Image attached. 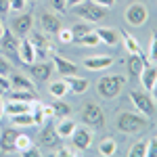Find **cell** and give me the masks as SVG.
<instances>
[{
    "mask_svg": "<svg viewBox=\"0 0 157 157\" xmlns=\"http://www.w3.org/2000/svg\"><path fill=\"white\" fill-rule=\"evenodd\" d=\"M115 126L121 134H138L147 128V120L143 115H136V113H128V111H121L115 120Z\"/></svg>",
    "mask_w": 157,
    "mask_h": 157,
    "instance_id": "obj_1",
    "label": "cell"
},
{
    "mask_svg": "<svg viewBox=\"0 0 157 157\" xmlns=\"http://www.w3.org/2000/svg\"><path fill=\"white\" fill-rule=\"evenodd\" d=\"M124 84H126L124 75H103L97 84V90L103 98H115L121 92Z\"/></svg>",
    "mask_w": 157,
    "mask_h": 157,
    "instance_id": "obj_2",
    "label": "cell"
},
{
    "mask_svg": "<svg viewBox=\"0 0 157 157\" xmlns=\"http://www.w3.org/2000/svg\"><path fill=\"white\" fill-rule=\"evenodd\" d=\"M82 121H84L88 128H94V130H103L105 128V113L103 109L98 107L97 103H84L82 105Z\"/></svg>",
    "mask_w": 157,
    "mask_h": 157,
    "instance_id": "obj_3",
    "label": "cell"
},
{
    "mask_svg": "<svg viewBox=\"0 0 157 157\" xmlns=\"http://www.w3.org/2000/svg\"><path fill=\"white\" fill-rule=\"evenodd\" d=\"M73 13L78 15V17H82L86 21H101L107 13L105 9L97 4V2H80V4H75L73 6Z\"/></svg>",
    "mask_w": 157,
    "mask_h": 157,
    "instance_id": "obj_4",
    "label": "cell"
},
{
    "mask_svg": "<svg viewBox=\"0 0 157 157\" xmlns=\"http://www.w3.org/2000/svg\"><path fill=\"white\" fill-rule=\"evenodd\" d=\"M69 138H71V147L75 151H88L92 147V132L88 128H84V126H78L75 124V128H73Z\"/></svg>",
    "mask_w": 157,
    "mask_h": 157,
    "instance_id": "obj_5",
    "label": "cell"
},
{
    "mask_svg": "<svg viewBox=\"0 0 157 157\" xmlns=\"http://www.w3.org/2000/svg\"><path fill=\"white\" fill-rule=\"evenodd\" d=\"M124 19H126L130 25L138 27V25H143L147 19H149V11H147L145 4H140V2H132V4L126 9V13H124Z\"/></svg>",
    "mask_w": 157,
    "mask_h": 157,
    "instance_id": "obj_6",
    "label": "cell"
},
{
    "mask_svg": "<svg viewBox=\"0 0 157 157\" xmlns=\"http://www.w3.org/2000/svg\"><path fill=\"white\" fill-rule=\"evenodd\" d=\"M130 98H132L134 107L138 109L143 115L151 117V115L155 113V103H153L151 94H147V92H140V90H132V92H130Z\"/></svg>",
    "mask_w": 157,
    "mask_h": 157,
    "instance_id": "obj_7",
    "label": "cell"
},
{
    "mask_svg": "<svg viewBox=\"0 0 157 157\" xmlns=\"http://www.w3.org/2000/svg\"><path fill=\"white\" fill-rule=\"evenodd\" d=\"M29 40H32V44H34V48H36V59L40 61H46L52 48H50V42L44 38V34H40V32H29Z\"/></svg>",
    "mask_w": 157,
    "mask_h": 157,
    "instance_id": "obj_8",
    "label": "cell"
},
{
    "mask_svg": "<svg viewBox=\"0 0 157 157\" xmlns=\"http://www.w3.org/2000/svg\"><path fill=\"white\" fill-rule=\"evenodd\" d=\"M13 34L15 36H29V32H32V27H34V15L32 13H23V15H19V17H15L13 19Z\"/></svg>",
    "mask_w": 157,
    "mask_h": 157,
    "instance_id": "obj_9",
    "label": "cell"
},
{
    "mask_svg": "<svg viewBox=\"0 0 157 157\" xmlns=\"http://www.w3.org/2000/svg\"><path fill=\"white\" fill-rule=\"evenodd\" d=\"M61 140L63 138L57 134V130L52 126H44L40 130V136H38V143H40V147H44V149H57L61 145Z\"/></svg>",
    "mask_w": 157,
    "mask_h": 157,
    "instance_id": "obj_10",
    "label": "cell"
},
{
    "mask_svg": "<svg viewBox=\"0 0 157 157\" xmlns=\"http://www.w3.org/2000/svg\"><path fill=\"white\" fill-rule=\"evenodd\" d=\"M29 67V75L34 78V80H48L50 75H52V65H50L48 61H34V63H29L27 65Z\"/></svg>",
    "mask_w": 157,
    "mask_h": 157,
    "instance_id": "obj_11",
    "label": "cell"
},
{
    "mask_svg": "<svg viewBox=\"0 0 157 157\" xmlns=\"http://www.w3.org/2000/svg\"><path fill=\"white\" fill-rule=\"evenodd\" d=\"M145 65H147V61H145V55H143V52H132V55H128L126 67H128V73H130L132 78H138Z\"/></svg>",
    "mask_w": 157,
    "mask_h": 157,
    "instance_id": "obj_12",
    "label": "cell"
},
{
    "mask_svg": "<svg viewBox=\"0 0 157 157\" xmlns=\"http://www.w3.org/2000/svg\"><path fill=\"white\" fill-rule=\"evenodd\" d=\"M17 52H19V59H21V63H25V65H29V63H34L36 61V48H34V44H32V40L25 36L21 42H19V48H17Z\"/></svg>",
    "mask_w": 157,
    "mask_h": 157,
    "instance_id": "obj_13",
    "label": "cell"
},
{
    "mask_svg": "<svg viewBox=\"0 0 157 157\" xmlns=\"http://www.w3.org/2000/svg\"><path fill=\"white\" fill-rule=\"evenodd\" d=\"M138 78H140V84H143V88H145V92H151L153 86H155V82H157V67L147 63Z\"/></svg>",
    "mask_w": 157,
    "mask_h": 157,
    "instance_id": "obj_14",
    "label": "cell"
},
{
    "mask_svg": "<svg viewBox=\"0 0 157 157\" xmlns=\"http://www.w3.org/2000/svg\"><path fill=\"white\" fill-rule=\"evenodd\" d=\"M34 103H36V101L27 103V101H15V98H9V103L4 105V113H9V115H17V113H29V111L34 109Z\"/></svg>",
    "mask_w": 157,
    "mask_h": 157,
    "instance_id": "obj_15",
    "label": "cell"
},
{
    "mask_svg": "<svg viewBox=\"0 0 157 157\" xmlns=\"http://www.w3.org/2000/svg\"><path fill=\"white\" fill-rule=\"evenodd\" d=\"M113 65V59L107 55H101V57H86L84 59V67L90 71H98V69H107Z\"/></svg>",
    "mask_w": 157,
    "mask_h": 157,
    "instance_id": "obj_16",
    "label": "cell"
},
{
    "mask_svg": "<svg viewBox=\"0 0 157 157\" xmlns=\"http://www.w3.org/2000/svg\"><path fill=\"white\" fill-rule=\"evenodd\" d=\"M15 138H17V130L4 128L0 134V151L2 153H15Z\"/></svg>",
    "mask_w": 157,
    "mask_h": 157,
    "instance_id": "obj_17",
    "label": "cell"
},
{
    "mask_svg": "<svg viewBox=\"0 0 157 157\" xmlns=\"http://www.w3.org/2000/svg\"><path fill=\"white\" fill-rule=\"evenodd\" d=\"M94 32H97V36L101 38V44L115 46V44H120V40H121V34L115 32V29H111V27H98Z\"/></svg>",
    "mask_w": 157,
    "mask_h": 157,
    "instance_id": "obj_18",
    "label": "cell"
},
{
    "mask_svg": "<svg viewBox=\"0 0 157 157\" xmlns=\"http://www.w3.org/2000/svg\"><path fill=\"white\" fill-rule=\"evenodd\" d=\"M55 67L61 73V78H69V75H78V65L71 63L69 59H63V57H55Z\"/></svg>",
    "mask_w": 157,
    "mask_h": 157,
    "instance_id": "obj_19",
    "label": "cell"
},
{
    "mask_svg": "<svg viewBox=\"0 0 157 157\" xmlns=\"http://www.w3.org/2000/svg\"><path fill=\"white\" fill-rule=\"evenodd\" d=\"M40 23H42V29H44L46 34H57L61 29V19L55 13H44L42 19H40Z\"/></svg>",
    "mask_w": 157,
    "mask_h": 157,
    "instance_id": "obj_20",
    "label": "cell"
},
{
    "mask_svg": "<svg viewBox=\"0 0 157 157\" xmlns=\"http://www.w3.org/2000/svg\"><path fill=\"white\" fill-rule=\"evenodd\" d=\"M11 88L13 90H29V92H36V86L29 78H25L23 73H15L11 75Z\"/></svg>",
    "mask_w": 157,
    "mask_h": 157,
    "instance_id": "obj_21",
    "label": "cell"
},
{
    "mask_svg": "<svg viewBox=\"0 0 157 157\" xmlns=\"http://www.w3.org/2000/svg\"><path fill=\"white\" fill-rule=\"evenodd\" d=\"M65 82L69 86V94H84L88 90V80H84V78L69 75V78H65Z\"/></svg>",
    "mask_w": 157,
    "mask_h": 157,
    "instance_id": "obj_22",
    "label": "cell"
},
{
    "mask_svg": "<svg viewBox=\"0 0 157 157\" xmlns=\"http://www.w3.org/2000/svg\"><path fill=\"white\" fill-rule=\"evenodd\" d=\"M0 48L6 50V52H15L19 48V42H17V36L13 34L11 29H4V34L0 36Z\"/></svg>",
    "mask_w": 157,
    "mask_h": 157,
    "instance_id": "obj_23",
    "label": "cell"
},
{
    "mask_svg": "<svg viewBox=\"0 0 157 157\" xmlns=\"http://www.w3.org/2000/svg\"><path fill=\"white\" fill-rule=\"evenodd\" d=\"M73 128H75V121L69 120V117H63V120L55 126V130H57V134H59L61 138H69L73 132Z\"/></svg>",
    "mask_w": 157,
    "mask_h": 157,
    "instance_id": "obj_24",
    "label": "cell"
},
{
    "mask_svg": "<svg viewBox=\"0 0 157 157\" xmlns=\"http://www.w3.org/2000/svg\"><path fill=\"white\" fill-rule=\"evenodd\" d=\"M98 153L101 155H115L117 153V143L111 138V136H107V138H103L101 143H98Z\"/></svg>",
    "mask_w": 157,
    "mask_h": 157,
    "instance_id": "obj_25",
    "label": "cell"
},
{
    "mask_svg": "<svg viewBox=\"0 0 157 157\" xmlns=\"http://www.w3.org/2000/svg\"><path fill=\"white\" fill-rule=\"evenodd\" d=\"M48 90H50V94H52V97H57V98L65 97V94H69V86H67V82H65V80H57V82H50Z\"/></svg>",
    "mask_w": 157,
    "mask_h": 157,
    "instance_id": "obj_26",
    "label": "cell"
},
{
    "mask_svg": "<svg viewBox=\"0 0 157 157\" xmlns=\"http://www.w3.org/2000/svg\"><path fill=\"white\" fill-rule=\"evenodd\" d=\"M32 145H34V140H32L27 134L17 132V138H15V151H17V153H21V155H23V153H25V151H27Z\"/></svg>",
    "mask_w": 157,
    "mask_h": 157,
    "instance_id": "obj_27",
    "label": "cell"
},
{
    "mask_svg": "<svg viewBox=\"0 0 157 157\" xmlns=\"http://www.w3.org/2000/svg\"><path fill=\"white\" fill-rule=\"evenodd\" d=\"M121 42H124V46H126V50H128V55H132V52H143L140 50V44H138V40L134 36H130V34H121Z\"/></svg>",
    "mask_w": 157,
    "mask_h": 157,
    "instance_id": "obj_28",
    "label": "cell"
},
{
    "mask_svg": "<svg viewBox=\"0 0 157 157\" xmlns=\"http://www.w3.org/2000/svg\"><path fill=\"white\" fill-rule=\"evenodd\" d=\"M11 121H13L15 128H21V126H34L32 111H29V113H17V115H11Z\"/></svg>",
    "mask_w": 157,
    "mask_h": 157,
    "instance_id": "obj_29",
    "label": "cell"
},
{
    "mask_svg": "<svg viewBox=\"0 0 157 157\" xmlns=\"http://www.w3.org/2000/svg\"><path fill=\"white\" fill-rule=\"evenodd\" d=\"M75 42L82 44V46H98V44H101V38L97 36V32H88V34H84L82 38H78Z\"/></svg>",
    "mask_w": 157,
    "mask_h": 157,
    "instance_id": "obj_30",
    "label": "cell"
},
{
    "mask_svg": "<svg viewBox=\"0 0 157 157\" xmlns=\"http://www.w3.org/2000/svg\"><path fill=\"white\" fill-rule=\"evenodd\" d=\"M32 117H34V126H44L46 124V117L42 113V103L38 98H36V103H34V109H32Z\"/></svg>",
    "mask_w": 157,
    "mask_h": 157,
    "instance_id": "obj_31",
    "label": "cell"
},
{
    "mask_svg": "<svg viewBox=\"0 0 157 157\" xmlns=\"http://www.w3.org/2000/svg\"><path fill=\"white\" fill-rule=\"evenodd\" d=\"M52 109H55V117H69L71 115V107L67 105V103H63V101H57V103H52Z\"/></svg>",
    "mask_w": 157,
    "mask_h": 157,
    "instance_id": "obj_32",
    "label": "cell"
},
{
    "mask_svg": "<svg viewBox=\"0 0 157 157\" xmlns=\"http://www.w3.org/2000/svg\"><path fill=\"white\" fill-rule=\"evenodd\" d=\"M11 98H15V101H27V103H32V101H36V92H29V90H13Z\"/></svg>",
    "mask_w": 157,
    "mask_h": 157,
    "instance_id": "obj_33",
    "label": "cell"
},
{
    "mask_svg": "<svg viewBox=\"0 0 157 157\" xmlns=\"http://www.w3.org/2000/svg\"><path fill=\"white\" fill-rule=\"evenodd\" d=\"M147 145H149V140H138L130 149V155L132 157H147Z\"/></svg>",
    "mask_w": 157,
    "mask_h": 157,
    "instance_id": "obj_34",
    "label": "cell"
},
{
    "mask_svg": "<svg viewBox=\"0 0 157 157\" xmlns=\"http://www.w3.org/2000/svg\"><path fill=\"white\" fill-rule=\"evenodd\" d=\"M57 38H59L61 44H73V34H71V27H61L57 32Z\"/></svg>",
    "mask_w": 157,
    "mask_h": 157,
    "instance_id": "obj_35",
    "label": "cell"
},
{
    "mask_svg": "<svg viewBox=\"0 0 157 157\" xmlns=\"http://www.w3.org/2000/svg\"><path fill=\"white\" fill-rule=\"evenodd\" d=\"M88 32H92V29H90V25H88V23H78V25H73V27H71L73 42H75L78 38H82L84 34H88Z\"/></svg>",
    "mask_w": 157,
    "mask_h": 157,
    "instance_id": "obj_36",
    "label": "cell"
},
{
    "mask_svg": "<svg viewBox=\"0 0 157 157\" xmlns=\"http://www.w3.org/2000/svg\"><path fill=\"white\" fill-rule=\"evenodd\" d=\"M149 61H157V32L151 36V48H149Z\"/></svg>",
    "mask_w": 157,
    "mask_h": 157,
    "instance_id": "obj_37",
    "label": "cell"
},
{
    "mask_svg": "<svg viewBox=\"0 0 157 157\" xmlns=\"http://www.w3.org/2000/svg\"><path fill=\"white\" fill-rule=\"evenodd\" d=\"M147 157H157V136L149 138V145H147Z\"/></svg>",
    "mask_w": 157,
    "mask_h": 157,
    "instance_id": "obj_38",
    "label": "cell"
},
{
    "mask_svg": "<svg viewBox=\"0 0 157 157\" xmlns=\"http://www.w3.org/2000/svg\"><path fill=\"white\" fill-rule=\"evenodd\" d=\"M9 73H11V63L6 57L0 55V75H9Z\"/></svg>",
    "mask_w": 157,
    "mask_h": 157,
    "instance_id": "obj_39",
    "label": "cell"
},
{
    "mask_svg": "<svg viewBox=\"0 0 157 157\" xmlns=\"http://www.w3.org/2000/svg\"><path fill=\"white\" fill-rule=\"evenodd\" d=\"M50 6L55 11H65L67 9V0H50Z\"/></svg>",
    "mask_w": 157,
    "mask_h": 157,
    "instance_id": "obj_40",
    "label": "cell"
},
{
    "mask_svg": "<svg viewBox=\"0 0 157 157\" xmlns=\"http://www.w3.org/2000/svg\"><path fill=\"white\" fill-rule=\"evenodd\" d=\"M27 0H11V11H23Z\"/></svg>",
    "mask_w": 157,
    "mask_h": 157,
    "instance_id": "obj_41",
    "label": "cell"
},
{
    "mask_svg": "<svg viewBox=\"0 0 157 157\" xmlns=\"http://www.w3.org/2000/svg\"><path fill=\"white\" fill-rule=\"evenodd\" d=\"M6 90H11V80L6 75H0V92H6Z\"/></svg>",
    "mask_w": 157,
    "mask_h": 157,
    "instance_id": "obj_42",
    "label": "cell"
},
{
    "mask_svg": "<svg viewBox=\"0 0 157 157\" xmlns=\"http://www.w3.org/2000/svg\"><path fill=\"white\" fill-rule=\"evenodd\" d=\"M42 113H44L46 121H48L50 117H55V109H52V105H44V103H42Z\"/></svg>",
    "mask_w": 157,
    "mask_h": 157,
    "instance_id": "obj_43",
    "label": "cell"
},
{
    "mask_svg": "<svg viewBox=\"0 0 157 157\" xmlns=\"http://www.w3.org/2000/svg\"><path fill=\"white\" fill-rule=\"evenodd\" d=\"M11 13V0H0V15Z\"/></svg>",
    "mask_w": 157,
    "mask_h": 157,
    "instance_id": "obj_44",
    "label": "cell"
},
{
    "mask_svg": "<svg viewBox=\"0 0 157 157\" xmlns=\"http://www.w3.org/2000/svg\"><path fill=\"white\" fill-rule=\"evenodd\" d=\"M23 155H25V157H38V155H40V149H36V147L32 145V147H29V149L23 153Z\"/></svg>",
    "mask_w": 157,
    "mask_h": 157,
    "instance_id": "obj_45",
    "label": "cell"
},
{
    "mask_svg": "<svg viewBox=\"0 0 157 157\" xmlns=\"http://www.w3.org/2000/svg\"><path fill=\"white\" fill-rule=\"evenodd\" d=\"M92 2H97V4H101L103 9H111V6L115 4V0H92Z\"/></svg>",
    "mask_w": 157,
    "mask_h": 157,
    "instance_id": "obj_46",
    "label": "cell"
},
{
    "mask_svg": "<svg viewBox=\"0 0 157 157\" xmlns=\"http://www.w3.org/2000/svg\"><path fill=\"white\" fill-rule=\"evenodd\" d=\"M80 2H84V0H67V9H73V6L80 4Z\"/></svg>",
    "mask_w": 157,
    "mask_h": 157,
    "instance_id": "obj_47",
    "label": "cell"
},
{
    "mask_svg": "<svg viewBox=\"0 0 157 157\" xmlns=\"http://www.w3.org/2000/svg\"><path fill=\"white\" fill-rule=\"evenodd\" d=\"M57 153H59V155H73V151H69V149H63V147H61Z\"/></svg>",
    "mask_w": 157,
    "mask_h": 157,
    "instance_id": "obj_48",
    "label": "cell"
},
{
    "mask_svg": "<svg viewBox=\"0 0 157 157\" xmlns=\"http://www.w3.org/2000/svg\"><path fill=\"white\" fill-rule=\"evenodd\" d=\"M2 115H4V101L0 97V120H2Z\"/></svg>",
    "mask_w": 157,
    "mask_h": 157,
    "instance_id": "obj_49",
    "label": "cell"
},
{
    "mask_svg": "<svg viewBox=\"0 0 157 157\" xmlns=\"http://www.w3.org/2000/svg\"><path fill=\"white\" fill-rule=\"evenodd\" d=\"M151 94L155 97V101H157V82H155V86H153V90H151Z\"/></svg>",
    "mask_w": 157,
    "mask_h": 157,
    "instance_id": "obj_50",
    "label": "cell"
},
{
    "mask_svg": "<svg viewBox=\"0 0 157 157\" xmlns=\"http://www.w3.org/2000/svg\"><path fill=\"white\" fill-rule=\"evenodd\" d=\"M4 29H6V27H4V23H2V21H0V36H2V34H4Z\"/></svg>",
    "mask_w": 157,
    "mask_h": 157,
    "instance_id": "obj_51",
    "label": "cell"
},
{
    "mask_svg": "<svg viewBox=\"0 0 157 157\" xmlns=\"http://www.w3.org/2000/svg\"><path fill=\"white\" fill-rule=\"evenodd\" d=\"M27 2H36V0H27Z\"/></svg>",
    "mask_w": 157,
    "mask_h": 157,
    "instance_id": "obj_52",
    "label": "cell"
},
{
    "mask_svg": "<svg viewBox=\"0 0 157 157\" xmlns=\"http://www.w3.org/2000/svg\"><path fill=\"white\" fill-rule=\"evenodd\" d=\"M0 94H2V92H0Z\"/></svg>",
    "mask_w": 157,
    "mask_h": 157,
    "instance_id": "obj_53",
    "label": "cell"
}]
</instances>
